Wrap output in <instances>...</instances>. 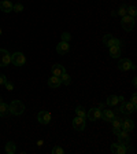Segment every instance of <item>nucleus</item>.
<instances>
[{"label":"nucleus","instance_id":"nucleus-5","mask_svg":"<svg viewBox=\"0 0 137 154\" xmlns=\"http://www.w3.org/2000/svg\"><path fill=\"white\" fill-rule=\"evenodd\" d=\"M11 63L15 66H23L26 63V58L22 52H14L11 55Z\"/></svg>","mask_w":137,"mask_h":154},{"label":"nucleus","instance_id":"nucleus-30","mask_svg":"<svg viewBox=\"0 0 137 154\" xmlns=\"http://www.w3.org/2000/svg\"><path fill=\"white\" fill-rule=\"evenodd\" d=\"M63 149L61 147V146H55L54 149H52V154H63Z\"/></svg>","mask_w":137,"mask_h":154},{"label":"nucleus","instance_id":"nucleus-39","mask_svg":"<svg viewBox=\"0 0 137 154\" xmlns=\"http://www.w3.org/2000/svg\"><path fill=\"white\" fill-rule=\"evenodd\" d=\"M0 103H1V96H0Z\"/></svg>","mask_w":137,"mask_h":154},{"label":"nucleus","instance_id":"nucleus-1","mask_svg":"<svg viewBox=\"0 0 137 154\" xmlns=\"http://www.w3.org/2000/svg\"><path fill=\"white\" fill-rule=\"evenodd\" d=\"M8 112L13 116H21L25 112V105L21 100H13L8 105Z\"/></svg>","mask_w":137,"mask_h":154},{"label":"nucleus","instance_id":"nucleus-13","mask_svg":"<svg viewBox=\"0 0 137 154\" xmlns=\"http://www.w3.org/2000/svg\"><path fill=\"white\" fill-rule=\"evenodd\" d=\"M51 73H52V76H58V77H61L63 73H66V69H64L63 65L56 63V65H54V66L51 67Z\"/></svg>","mask_w":137,"mask_h":154},{"label":"nucleus","instance_id":"nucleus-11","mask_svg":"<svg viewBox=\"0 0 137 154\" xmlns=\"http://www.w3.org/2000/svg\"><path fill=\"white\" fill-rule=\"evenodd\" d=\"M69 51H70V44H69L67 42H61L56 45V52L59 55H64Z\"/></svg>","mask_w":137,"mask_h":154},{"label":"nucleus","instance_id":"nucleus-15","mask_svg":"<svg viewBox=\"0 0 137 154\" xmlns=\"http://www.w3.org/2000/svg\"><path fill=\"white\" fill-rule=\"evenodd\" d=\"M61 85H62L61 77L52 76L48 79V87H49V88H58V87H61Z\"/></svg>","mask_w":137,"mask_h":154},{"label":"nucleus","instance_id":"nucleus-35","mask_svg":"<svg viewBox=\"0 0 137 154\" xmlns=\"http://www.w3.org/2000/svg\"><path fill=\"white\" fill-rule=\"evenodd\" d=\"M121 131H122V128H112V134L117 135V136L119 135V132H121Z\"/></svg>","mask_w":137,"mask_h":154},{"label":"nucleus","instance_id":"nucleus-14","mask_svg":"<svg viewBox=\"0 0 137 154\" xmlns=\"http://www.w3.org/2000/svg\"><path fill=\"white\" fill-rule=\"evenodd\" d=\"M13 6L14 4L10 2V0H3V2H0V11H3V13H11L13 11Z\"/></svg>","mask_w":137,"mask_h":154},{"label":"nucleus","instance_id":"nucleus-12","mask_svg":"<svg viewBox=\"0 0 137 154\" xmlns=\"http://www.w3.org/2000/svg\"><path fill=\"white\" fill-rule=\"evenodd\" d=\"M121 128H122V131H125V132H132L134 129V121L133 120H130V119L122 120Z\"/></svg>","mask_w":137,"mask_h":154},{"label":"nucleus","instance_id":"nucleus-4","mask_svg":"<svg viewBox=\"0 0 137 154\" xmlns=\"http://www.w3.org/2000/svg\"><path fill=\"white\" fill-rule=\"evenodd\" d=\"M51 119H52L51 113L47 112V110H41V112L37 113V121L43 125L49 124V122H51Z\"/></svg>","mask_w":137,"mask_h":154},{"label":"nucleus","instance_id":"nucleus-29","mask_svg":"<svg viewBox=\"0 0 137 154\" xmlns=\"http://www.w3.org/2000/svg\"><path fill=\"white\" fill-rule=\"evenodd\" d=\"M13 11H15V13H21V11H23V6H22V4H19V3L14 4V6H13Z\"/></svg>","mask_w":137,"mask_h":154},{"label":"nucleus","instance_id":"nucleus-20","mask_svg":"<svg viewBox=\"0 0 137 154\" xmlns=\"http://www.w3.org/2000/svg\"><path fill=\"white\" fill-rule=\"evenodd\" d=\"M4 150H6L7 154H14L16 151V144L14 143V142H8V143H6Z\"/></svg>","mask_w":137,"mask_h":154},{"label":"nucleus","instance_id":"nucleus-17","mask_svg":"<svg viewBox=\"0 0 137 154\" xmlns=\"http://www.w3.org/2000/svg\"><path fill=\"white\" fill-rule=\"evenodd\" d=\"M124 100V96H117V95H110L107 98V106H115L118 105V102H122Z\"/></svg>","mask_w":137,"mask_h":154},{"label":"nucleus","instance_id":"nucleus-6","mask_svg":"<svg viewBox=\"0 0 137 154\" xmlns=\"http://www.w3.org/2000/svg\"><path fill=\"white\" fill-rule=\"evenodd\" d=\"M10 63H11V54H8V51L4 48H0V66L6 67Z\"/></svg>","mask_w":137,"mask_h":154},{"label":"nucleus","instance_id":"nucleus-10","mask_svg":"<svg viewBox=\"0 0 137 154\" xmlns=\"http://www.w3.org/2000/svg\"><path fill=\"white\" fill-rule=\"evenodd\" d=\"M136 109L137 107H134L130 102H125V100H122V105L119 107L121 113H124V114H132V113L136 112Z\"/></svg>","mask_w":137,"mask_h":154},{"label":"nucleus","instance_id":"nucleus-8","mask_svg":"<svg viewBox=\"0 0 137 154\" xmlns=\"http://www.w3.org/2000/svg\"><path fill=\"white\" fill-rule=\"evenodd\" d=\"M103 43H104L106 47H112V45H121V42H119L117 37H114L112 35H106L103 37Z\"/></svg>","mask_w":137,"mask_h":154},{"label":"nucleus","instance_id":"nucleus-34","mask_svg":"<svg viewBox=\"0 0 137 154\" xmlns=\"http://www.w3.org/2000/svg\"><path fill=\"white\" fill-rule=\"evenodd\" d=\"M110 149H111V151H112L114 154H117V150H118V143H112Z\"/></svg>","mask_w":137,"mask_h":154},{"label":"nucleus","instance_id":"nucleus-28","mask_svg":"<svg viewBox=\"0 0 137 154\" xmlns=\"http://www.w3.org/2000/svg\"><path fill=\"white\" fill-rule=\"evenodd\" d=\"M61 37H62V42H67V43H69L71 40V35L69 32H63L61 35Z\"/></svg>","mask_w":137,"mask_h":154},{"label":"nucleus","instance_id":"nucleus-16","mask_svg":"<svg viewBox=\"0 0 137 154\" xmlns=\"http://www.w3.org/2000/svg\"><path fill=\"white\" fill-rule=\"evenodd\" d=\"M115 117L114 112L112 110H102V116H100V119L103 120V121H107V122H111V120Z\"/></svg>","mask_w":137,"mask_h":154},{"label":"nucleus","instance_id":"nucleus-33","mask_svg":"<svg viewBox=\"0 0 137 154\" xmlns=\"http://www.w3.org/2000/svg\"><path fill=\"white\" fill-rule=\"evenodd\" d=\"M7 81V77L3 73H0V85H4V83Z\"/></svg>","mask_w":137,"mask_h":154},{"label":"nucleus","instance_id":"nucleus-19","mask_svg":"<svg viewBox=\"0 0 137 154\" xmlns=\"http://www.w3.org/2000/svg\"><path fill=\"white\" fill-rule=\"evenodd\" d=\"M109 54L111 58H119L121 57V48L118 45H112V47H109Z\"/></svg>","mask_w":137,"mask_h":154},{"label":"nucleus","instance_id":"nucleus-21","mask_svg":"<svg viewBox=\"0 0 137 154\" xmlns=\"http://www.w3.org/2000/svg\"><path fill=\"white\" fill-rule=\"evenodd\" d=\"M8 114V105L4 102L0 103V117H6Z\"/></svg>","mask_w":137,"mask_h":154},{"label":"nucleus","instance_id":"nucleus-9","mask_svg":"<svg viewBox=\"0 0 137 154\" xmlns=\"http://www.w3.org/2000/svg\"><path fill=\"white\" fill-rule=\"evenodd\" d=\"M100 116H102V110L99 107H92L91 110L86 112V117L91 120V121H97L100 119Z\"/></svg>","mask_w":137,"mask_h":154},{"label":"nucleus","instance_id":"nucleus-18","mask_svg":"<svg viewBox=\"0 0 137 154\" xmlns=\"http://www.w3.org/2000/svg\"><path fill=\"white\" fill-rule=\"evenodd\" d=\"M118 139H119V143H121V144H125V146H128V144L130 143V136H129L128 132H125V131H121V132H119Z\"/></svg>","mask_w":137,"mask_h":154},{"label":"nucleus","instance_id":"nucleus-23","mask_svg":"<svg viewBox=\"0 0 137 154\" xmlns=\"http://www.w3.org/2000/svg\"><path fill=\"white\" fill-rule=\"evenodd\" d=\"M76 114L78 116V117L86 119V112H85V109H84L82 106H77V107H76Z\"/></svg>","mask_w":137,"mask_h":154},{"label":"nucleus","instance_id":"nucleus-2","mask_svg":"<svg viewBox=\"0 0 137 154\" xmlns=\"http://www.w3.org/2000/svg\"><path fill=\"white\" fill-rule=\"evenodd\" d=\"M134 23H136V19L130 15H125L122 17V21H121V26L124 28L125 32H132L134 28Z\"/></svg>","mask_w":137,"mask_h":154},{"label":"nucleus","instance_id":"nucleus-31","mask_svg":"<svg viewBox=\"0 0 137 154\" xmlns=\"http://www.w3.org/2000/svg\"><path fill=\"white\" fill-rule=\"evenodd\" d=\"M4 87H6V90H8V91L14 90V84L11 83V81H6V83H4Z\"/></svg>","mask_w":137,"mask_h":154},{"label":"nucleus","instance_id":"nucleus-7","mask_svg":"<svg viewBox=\"0 0 137 154\" xmlns=\"http://www.w3.org/2000/svg\"><path fill=\"white\" fill-rule=\"evenodd\" d=\"M73 128L76 129V131H78V132H82L84 129H85V127H86V122H85V119H82V117H74L73 119Z\"/></svg>","mask_w":137,"mask_h":154},{"label":"nucleus","instance_id":"nucleus-32","mask_svg":"<svg viewBox=\"0 0 137 154\" xmlns=\"http://www.w3.org/2000/svg\"><path fill=\"white\" fill-rule=\"evenodd\" d=\"M130 103H132V105L134 106V107H137V95H136V94H133V95H132Z\"/></svg>","mask_w":137,"mask_h":154},{"label":"nucleus","instance_id":"nucleus-36","mask_svg":"<svg viewBox=\"0 0 137 154\" xmlns=\"http://www.w3.org/2000/svg\"><path fill=\"white\" fill-rule=\"evenodd\" d=\"M132 83H133V85H134V87L137 85V79H136V77H133V81H132Z\"/></svg>","mask_w":137,"mask_h":154},{"label":"nucleus","instance_id":"nucleus-3","mask_svg":"<svg viewBox=\"0 0 137 154\" xmlns=\"http://www.w3.org/2000/svg\"><path fill=\"white\" fill-rule=\"evenodd\" d=\"M118 69L121 72H128V70H136V66L132 63L129 58H122L118 62Z\"/></svg>","mask_w":137,"mask_h":154},{"label":"nucleus","instance_id":"nucleus-37","mask_svg":"<svg viewBox=\"0 0 137 154\" xmlns=\"http://www.w3.org/2000/svg\"><path fill=\"white\" fill-rule=\"evenodd\" d=\"M43 144H44V142L43 140H37V146H43Z\"/></svg>","mask_w":137,"mask_h":154},{"label":"nucleus","instance_id":"nucleus-27","mask_svg":"<svg viewBox=\"0 0 137 154\" xmlns=\"http://www.w3.org/2000/svg\"><path fill=\"white\" fill-rule=\"evenodd\" d=\"M126 151H128V146L118 143V150H117V154H126Z\"/></svg>","mask_w":137,"mask_h":154},{"label":"nucleus","instance_id":"nucleus-25","mask_svg":"<svg viewBox=\"0 0 137 154\" xmlns=\"http://www.w3.org/2000/svg\"><path fill=\"white\" fill-rule=\"evenodd\" d=\"M126 14L130 17H133V18H136L137 15V8L134 6H128V10H126Z\"/></svg>","mask_w":137,"mask_h":154},{"label":"nucleus","instance_id":"nucleus-22","mask_svg":"<svg viewBox=\"0 0 137 154\" xmlns=\"http://www.w3.org/2000/svg\"><path fill=\"white\" fill-rule=\"evenodd\" d=\"M126 10H128V6H126V4H122V6L118 8V13H112V15H117V14H118L119 17L128 15V14H126Z\"/></svg>","mask_w":137,"mask_h":154},{"label":"nucleus","instance_id":"nucleus-26","mask_svg":"<svg viewBox=\"0 0 137 154\" xmlns=\"http://www.w3.org/2000/svg\"><path fill=\"white\" fill-rule=\"evenodd\" d=\"M111 122H112V128H121V124H122V120L121 119L114 117V119L111 120Z\"/></svg>","mask_w":137,"mask_h":154},{"label":"nucleus","instance_id":"nucleus-38","mask_svg":"<svg viewBox=\"0 0 137 154\" xmlns=\"http://www.w3.org/2000/svg\"><path fill=\"white\" fill-rule=\"evenodd\" d=\"M0 36H1V28H0Z\"/></svg>","mask_w":137,"mask_h":154},{"label":"nucleus","instance_id":"nucleus-24","mask_svg":"<svg viewBox=\"0 0 137 154\" xmlns=\"http://www.w3.org/2000/svg\"><path fill=\"white\" fill-rule=\"evenodd\" d=\"M61 81H62V84H64V85H70V83H71V77L69 76L67 73H63L61 76Z\"/></svg>","mask_w":137,"mask_h":154}]
</instances>
